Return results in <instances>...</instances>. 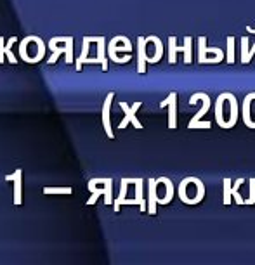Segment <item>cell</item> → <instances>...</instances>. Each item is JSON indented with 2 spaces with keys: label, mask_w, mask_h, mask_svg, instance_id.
<instances>
[{
  "label": "cell",
  "mask_w": 255,
  "mask_h": 265,
  "mask_svg": "<svg viewBox=\"0 0 255 265\" xmlns=\"http://www.w3.org/2000/svg\"><path fill=\"white\" fill-rule=\"evenodd\" d=\"M90 191V198L87 205H94L99 196H104V205H113V180L111 179H92L87 184Z\"/></svg>",
  "instance_id": "6da1fadb"
},
{
  "label": "cell",
  "mask_w": 255,
  "mask_h": 265,
  "mask_svg": "<svg viewBox=\"0 0 255 265\" xmlns=\"http://www.w3.org/2000/svg\"><path fill=\"white\" fill-rule=\"evenodd\" d=\"M198 99L202 100V108H200V111L197 113V115H193V118L189 120L188 129H191V130H197V129H210L212 123H210V121H202V118L208 113V109H210V106H212V100H210V97H208L207 94L197 92V94H193V95L189 97V104H197Z\"/></svg>",
  "instance_id": "7a4b0ae2"
},
{
  "label": "cell",
  "mask_w": 255,
  "mask_h": 265,
  "mask_svg": "<svg viewBox=\"0 0 255 265\" xmlns=\"http://www.w3.org/2000/svg\"><path fill=\"white\" fill-rule=\"evenodd\" d=\"M193 38L191 36H186L184 38V45L179 47L177 45V38L174 35L168 36V63L170 65H175L177 63V52H182L184 54V63L186 65H191L193 63V56H191V50H193Z\"/></svg>",
  "instance_id": "3957f363"
},
{
  "label": "cell",
  "mask_w": 255,
  "mask_h": 265,
  "mask_svg": "<svg viewBox=\"0 0 255 265\" xmlns=\"http://www.w3.org/2000/svg\"><path fill=\"white\" fill-rule=\"evenodd\" d=\"M120 108L124 109V113H125V116H124V120L120 121V125H118V129H125L129 123H132V125L135 127L138 130L143 129V123H141L138 120V116H135V113L139 111L141 108H143V100H138V103H134L132 106H129L127 103H124V100H120Z\"/></svg>",
  "instance_id": "277c9868"
},
{
  "label": "cell",
  "mask_w": 255,
  "mask_h": 265,
  "mask_svg": "<svg viewBox=\"0 0 255 265\" xmlns=\"http://www.w3.org/2000/svg\"><path fill=\"white\" fill-rule=\"evenodd\" d=\"M118 44V36H115V38L111 40V42H109V45H108V57L111 59V61H115L116 65H125V63H129L130 61V54L129 56H124V57H118L116 56V52L118 50H124V52H130L132 50V45H130V42L129 44H125V45H116Z\"/></svg>",
  "instance_id": "5b68a950"
},
{
  "label": "cell",
  "mask_w": 255,
  "mask_h": 265,
  "mask_svg": "<svg viewBox=\"0 0 255 265\" xmlns=\"http://www.w3.org/2000/svg\"><path fill=\"white\" fill-rule=\"evenodd\" d=\"M160 108H168V129H177V92H170L165 100L160 103Z\"/></svg>",
  "instance_id": "8992f818"
},
{
  "label": "cell",
  "mask_w": 255,
  "mask_h": 265,
  "mask_svg": "<svg viewBox=\"0 0 255 265\" xmlns=\"http://www.w3.org/2000/svg\"><path fill=\"white\" fill-rule=\"evenodd\" d=\"M210 54H217V56H224L222 49H219V47L208 49V47H207V38H205V36H200V38H198V63H200V65H212V63H210V57H208Z\"/></svg>",
  "instance_id": "52a82bcc"
},
{
  "label": "cell",
  "mask_w": 255,
  "mask_h": 265,
  "mask_svg": "<svg viewBox=\"0 0 255 265\" xmlns=\"http://www.w3.org/2000/svg\"><path fill=\"white\" fill-rule=\"evenodd\" d=\"M115 99V92H109L104 99L103 104V111H101V120H103V129L106 132V135L109 139H115V132L111 129V121H109V109H111V100Z\"/></svg>",
  "instance_id": "ba28073f"
},
{
  "label": "cell",
  "mask_w": 255,
  "mask_h": 265,
  "mask_svg": "<svg viewBox=\"0 0 255 265\" xmlns=\"http://www.w3.org/2000/svg\"><path fill=\"white\" fill-rule=\"evenodd\" d=\"M6 180L14 182V205L19 207L23 203V170L17 168L14 173H9L6 175Z\"/></svg>",
  "instance_id": "9c48e42d"
},
{
  "label": "cell",
  "mask_w": 255,
  "mask_h": 265,
  "mask_svg": "<svg viewBox=\"0 0 255 265\" xmlns=\"http://www.w3.org/2000/svg\"><path fill=\"white\" fill-rule=\"evenodd\" d=\"M245 182V179H238L233 184V180L231 179H226L222 180V186H224V198H222V203L224 205H231V199H233V194L234 193H238L240 191V187H241V184H243Z\"/></svg>",
  "instance_id": "30bf717a"
},
{
  "label": "cell",
  "mask_w": 255,
  "mask_h": 265,
  "mask_svg": "<svg viewBox=\"0 0 255 265\" xmlns=\"http://www.w3.org/2000/svg\"><path fill=\"white\" fill-rule=\"evenodd\" d=\"M156 187H158L156 179L148 180V213L149 215H156V205H158Z\"/></svg>",
  "instance_id": "8fae6325"
},
{
  "label": "cell",
  "mask_w": 255,
  "mask_h": 265,
  "mask_svg": "<svg viewBox=\"0 0 255 265\" xmlns=\"http://www.w3.org/2000/svg\"><path fill=\"white\" fill-rule=\"evenodd\" d=\"M90 42L97 44V59L101 63L103 71H108V57H106V38L104 36H89Z\"/></svg>",
  "instance_id": "7c38bea8"
},
{
  "label": "cell",
  "mask_w": 255,
  "mask_h": 265,
  "mask_svg": "<svg viewBox=\"0 0 255 265\" xmlns=\"http://www.w3.org/2000/svg\"><path fill=\"white\" fill-rule=\"evenodd\" d=\"M146 44H148V38L144 36H139L138 38V73H146V63H148V54H146Z\"/></svg>",
  "instance_id": "4fadbf2b"
},
{
  "label": "cell",
  "mask_w": 255,
  "mask_h": 265,
  "mask_svg": "<svg viewBox=\"0 0 255 265\" xmlns=\"http://www.w3.org/2000/svg\"><path fill=\"white\" fill-rule=\"evenodd\" d=\"M240 42H241V45H240V59H241V63H243V65H248L250 59H252V56L255 54V44H253V47L250 49L247 36H241Z\"/></svg>",
  "instance_id": "5bb4252c"
},
{
  "label": "cell",
  "mask_w": 255,
  "mask_h": 265,
  "mask_svg": "<svg viewBox=\"0 0 255 265\" xmlns=\"http://www.w3.org/2000/svg\"><path fill=\"white\" fill-rule=\"evenodd\" d=\"M158 184H165V198H158V205H168L172 199H174V184H172V180L168 179V177H160V179H156Z\"/></svg>",
  "instance_id": "9a60e30c"
},
{
  "label": "cell",
  "mask_w": 255,
  "mask_h": 265,
  "mask_svg": "<svg viewBox=\"0 0 255 265\" xmlns=\"http://www.w3.org/2000/svg\"><path fill=\"white\" fill-rule=\"evenodd\" d=\"M148 42H153L154 44V56L153 57H148V63H151V65H156L158 61L162 59L163 56V44H162V40L158 38V36H148Z\"/></svg>",
  "instance_id": "2e32d148"
},
{
  "label": "cell",
  "mask_w": 255,
  "mask_h": 265,
  "mask_svg": "<svg viewBox=\"0 0 255 265\" xmlns=\"http://www.w3.org/2000/svg\"><path fill=\"white\" fill-rule=\"evenodd\" d=\"M51 42L59 44V42H65L66 45V65H70L75 59H73V36H56V38H51Z\"/></svg>",
  "instance_id": "e0dca14e"
},
{
  "label": "cell",
  "mask_w": 255,
  "mask_h": 265,
  "mask_svg": "<svg viewBox=\"0 0 255 265\" xmlns=\"http://www.w3.org/2000/svg\"><path fill=\"white\" fill-rule=\"evenodd\" d=\"M89 44H90L89 36H85V38H84V49H82V54L75 59V70H76V71H82V66H84L85 59H87V54H89Z\"/></svg>",
  "instance_id": "ac0fdd59"
},
{
  "label": "cell",
  "mask_w": 255,
  "mask_h": 265,
  "mask_svg": "<svg viewBox=\"0 0 255 265\" xmlns=\"http://www.w3.org/2000/svg\"><path fill=\"white\" fill-rule=\"evenodd\" d=\"M227 65L234 63V36H227V54H226Z\"/></svg>",
  "instance_id": "d6986e66"
},
{
  "label": "cell",
  "mask_w": 255,
  "mask_h": 265,
  "mask_svg": "<svg viewBox=\"0 0 255 265\" xmlns=\"http://www.w3.org/2000/svg\"><path fill=\"white\" fill-rule=\"evenodd\" d=\"M71 187H45L44 194H71Z\"/></svg>",
  "instance_id": "ffe728a7"
},
{
  "label": "cell",
  "mask_w": 255,
  "mask_h": 265,
  "mask_svg": "<svg viewBox=\"0 0 255 265\" xmlns=\"http://www.w3.org/2000/svg\"><path fill=\"white\" fill-rule=\"evenodd\" d=\"M248 184H250V198L245 199V205H255V179H250Z\"/></svg>",
  "instance_id": "44dd1931"
},
{
  "label": "cell",
  "mask_w": 255,
  "mask_h": 265,
  "mask_svg": "<svg viewBox=\"0 0 255 265\" xmlns=\"http://www.w3.org/2000/svg\"><path fill=\"white\" fill-rule=\"evenodd\" d=\"M4 56H6V40L4 36H0V65L4 63Z\"/></svg>",
  "instance_id": "7402d4cb"
},
{
  "label": "cell",
  "mask_w": 255,
  "mask_h": 265,
  "mask_svg": "<svg viewBox=\"0 0 255 265\" xmlns=\"http://www.w3.org/2000/svg\"><path fill=\"white\" fill-rule=\"evenodd\" d=\"M247 31H250V33H255V30H252V28H250V26L247 28Z\"/></svg>",
  "instance_id": "603a6c76"
}]
</instances>
